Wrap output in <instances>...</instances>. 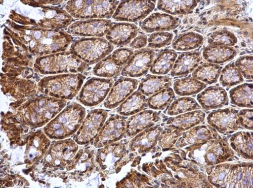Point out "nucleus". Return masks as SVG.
Segmentation results:
<instances>
[{
  "label": "nucleus",
  "mask_w": 253,
  "mask_h": 188,
  "mask_svg": "<svg viewBox=\"0 0 253 188\" xmlns=\"http://www.w3.org/2000/svg\"><path fill=\"white\" fill-rule=\"evenodd\" d=\"M208 179L217 188H253L252 163L221 164L207 169Z\"/></svg>",
  "instance_id": "1"
},
{
  "label": "nucleus",
  "mask_w": 253,
  "mask_h": 188,
  "mask_svg": "<svg viewBox=\"0 0 253 188\" xmlns=\"http://www.w3.org/2000/svg\"><path fill=\"white\" fill-rule=\"evenodd\" d=\"M188 157L191 160L203 166H213L225 162L233 157L234 153L227 142L216 138L189 147Z\"/></svg>",
  "instance_id": "2"
},
{
  "label": "nucleus",
  "mask_w": 253,
  "mask_h": 188,
  "mask_svg": "<svg viewBox=\"0 0 253 188\" xmlns=\"http://www.w3.org/2000/svg\"><path fill=\"white\" fill-rule=\"evenodd\" d=\"M114 49L111 43L103 38H86L75 42L71 50L76 56L88 63H97L110 54Z\"/></svg>",
  "instance_id": "3"
},
{
  "label": "nucleus",
  "mask_w": 253,
  "mask_h": 188,
  "mask_svg": "<svg viewBox=\"0 0 253 188\" xmlns=\"http://www.w3.org/2000/svg\"><path fill=\"white\" fill-rule=\"evenodd\" d=\"M114 83L112 79L93 78L83 86L78 97L84 105L93 107L106 98Z\"/></svg>",
  "instance_id": "4"
},
{
  "label": "nucleus",
  "mask_w": 253,
  "mask_h": 188,
  "mask_svg": "<svg viewBox=\"0 0 253 188\" xmlns=\"http://www.w3.org/2000/svg\"><path fill=\"white\" fill-rule=\"evenodd\" d=\"M156 1H125L117 8L113 18L121 22H136L146 18L155 7Z\"/></svg>",
  "instance_id": "5"
},
{
  "label": "nucleus",
  "mask_w": 253,
  "mask_h": 188,
  "mask_svg": "<svg viewBox=\"0 0 253 188\" xmlns=\"http://www.w3.org/2000/svg\"><path fill=\"white\" fill-rule=\"evenodd\" d=\"M107 117L108 113L103 110L91 112L75 136V142L80 145H85L91 142L98 135Z\"/></svg>",
  "instance_id": "6"
},
{
  "label": "nucleus",
  "mask_w": 253,
  "mask_h": 188,
  "mask_svg": "<svg viewBox=\"0 0 253 188\" xmlns=\"http://www.w3.org/2000/svg\"><path fill=\"white\" fill-rule=\"evenodd\" d=\"M239 111L233 108H227L214 111L208 116V124L221 134L228 135L242 129L238 114Z\"/></svg>",
  "instance_id": "7"
},
{
  "label": "nucleus",
  "mask_w": 253,
  "mask_h": 188,
  "mask_svg": "<svg viewBox=\"0 0 253 188\" xmlns=\"http://www.w3.org/2000/svg\"><path fill=\"white\" fill-rule=\"evenodd\" d=\"M98 152L97 162L103 170L108 169L109 174L119 170L121 165H125L123 162L127 161L125 159L127 154L126 146L122 142L108 145Z\"/></svg>",
  "instance_id": "8"
},
{
  "label": "nucleus",
  "mask_w": 253,
  "mask_h": 188,
  "mask_svg": "<svg viewBox=\"0 0 253 188\" xmlns=\"http://www.w3.org/2000/svg\"><path fill=\"white\" fill-rule=\"evenodd\" d=\"M126 121L121 116L110 118L103 126L97 137L94 146L101 148L122 139L126 134Z\"/></svg>",
  "instance_id": "9"
},
{
  "label": "nucleus",
  "mask_w": 253,
  "mask_h": 188,
  "mask_svg": "<svg viewBox=\"0 0 253 188\" xmlns=\"http://www.w3.org/2000/svg\"><path fill=\"white\" fill-rule=\"evenodd\" d=\"M155 56L153 50L147 48L136 51L122 71V75L140 77L147 73Z\"/></svg>",
  "instance_id": "10"
},
{
  "label": "nucleus",
  "mask_w": 253,
  "mask_h": 188,
  "mask_svg": "<svg viewBox=\"0 0 253 188\" xmlns=\"http://www.w3.org/2000/svg\"><path fill=\"white\" fill-rule=\"evenodd\" d=\"M138 81L135 79L123 78L117 81L112 87L105 102L108 109L117 107L124 102L137 89Z\"/></svg>",
  "instance_id": "11"
},
{
  "label": "nucleus",
  "mask_w": 253,
  "mask_h": 188,
  "mask_svg": "<svg viewBox=\"0 0 253 188\" xmlns=\"http://www.w3.org/2000/svg\"><path fill=\"white\" fill-rule=\"evenodd\" d=\"M218 137L219 135L216 130L211 126H197L186 132L184 131L175 146L178 148L190 147L217 138Z\"/></svg>",
  "instance_id": "12"
},
{
  "label": "nucleus",
  "mask_w": 253,
  "mask_h": 188,
  "mask_svg": "<svg viewBox=\"0 0 253 188\" xmlns=\"http://www.w3.org/2000/svg\"><path fill=\"white\" fill-rule=\"evenodd\" d=\"M197 99L201 107L207 111L227 106L229 101L225 90L218 86L207 88L198 94Z\"/></svg>",
  "instance_id": "13"
},
{
  "label": "nucleus",
  "mask_w": 253,
  "mask_h": 188,
  "mask_svg": "<svg viewBox=\"0 0 253 188\" xmlns=\"http://www.w3.org/2000/svg\"><path fill=\"white\" fill-rule=\"evenodd\" d=\"M179 23V19L177 17L167 14L155 13L142 22L140 27L147 33H152L175 30Z\"/></svg>",
  "instance_id": "14"
},
{
  "label": "nucleus",
  "mask_w": 253,
  "mask_h": 188,
  "mask_svg": "<svg viewBox=\"0 0 253 188\" xmlns=\"http://www.w3.org/2000/svg\"><path fill=\"white\" fill-rule=\"evenodd\" d=\"M160 120L159 113L152 110L141 111L129 118L126 121V134L133 137L154 125Z\"/></svg>",
  "instance_id": "15"
},
{
  "label": "nucleus",
  "mask_w": 253,
  "mask_h": 188,
  "mask_svg": "<svg viewBox=\"0 0 253 188\" xmlns=\"http://www.w3.org/2000/svg\"><path fill=\"white\" fill-rule=\"evenodd\" d=\"M163 130L162 127L157 126L150 127L138 134L129 143L130 151L139 154L150 151L156 145Z\"/></svg>",
  "instance_id": "16"
},
{
  "label": "nucleus",
  "mask_w": 253,
  "mask_h": 188,
  "mask_svg": "<svg viewBox=\"0 0 253 188\" xmlns=\"http://www.w3.org/2000/svg\"><path fill=\"white\" fill-rule=\"evenodd\" d=\"M112 24L111 21L92 20L77 22L70 28L71 32L84 36L102 37L108 32Z\"/></svg>",
  "instance_id": "17"
},
{
  "label": "nucleus",
  "mask_w": 253,
  "mask_h": 188,
  "mask_svg": "<svg viewBox=\"0 0 253 188\" xmlns=\"http://www.w3.org/2000/svg\"><path fill=\"white\" fill-rule=\"evenodd\" d=\"M138 32V29L134 24L118 23L111 27L106 38L110 43L115 45H126L136 37Z\"/></svg>",
  "instance_id": "18"
},
{
  "label": "nucleus",
  "mask_w": 253,
  "mask_h": 188,
  "mask_svg": "<svg viewBox=\"0 0 253 188\" xmlns=\"http://www.w3.org/2000/svg\"><path fill=\"white\" fill-rule=\"evenodd\" d=\"M200 52H187L181 54L177 59L171 75L173 77L186 76L193 72L199 66L202 59Z\"/></svg>",
  "instance_id": "19"
},
{
  "label": "nucleus",
  "mask_w": 253,
  "mask_h": 188,
  "mask_svg": "<svg viewBox=\"0 0 253 188\" xmlns=\"http://www.w3.org/2000/svg\"><path fill=\"white\" fill-rule=\"evenodd\" d=\"M205 118L206 114L204 112L196 110L172 118L167 122L166 125L168 127L175 128L185 131L204 123Z\"/></svg>",
  "instance_id": "20"
},
{
  "label": "nucleus",
  "mask_w": 253,
  "mask_h": 188,
  "mask_svg": "<svg viewBox=\"0 0 253 188\" xmlns=\"http://www.w3.org/2000/svg\"><path fill=\"white\" fill-rule=\"evenodd\" d=\"M253 132L241 131L233 134L230 139V147L239 156L253 159Z\"/></svg>",
  "instance_id": "21"
},
{
  "label": "nucleus",
  "mask_w": 253,
  "mask_h": 188,
  "mask_svg": "<svg viewBox=\"0 0 253 188\" xmlns=\"http://www.w3.org/2000/svg\"><path fill=\"white\" fill-rule=\"evenodd\" d=\"M237 54L232 47L208 46L204 49L203 57L208 62L218 64L232 60Z\"/></svg>",
  "instance_id": "22"
},
{
  "label": "nucleus",
  "mask_w": 253,
  "mask_h": 188,
  "mask_svg": "<svg viewBox=\"0 0 253 188\" xmlns=\"http://www.w3.org/2000/svg\"><path fill=\"white\" fill-rule=\"evenodd\" d=\"M172 85V79L162 75H149L140 83L138 90L143 95L149 97Z\"/></svg>",
  "instance_id": "23"
},
{
  "label": "nucleus",
  "mask_w": 253,
  "mask_h": 188,
  "mask_svg": "<svg viewBox=\"0 0 253 188\" xmlns=\"http://www.w3.org/2000/svg\"><path fill=\"white\" fill-rule=\"evenodd\" d=\"M253 83L239 85L229 91L232 104L241 108H253Z\"/></svg>",
  "instance_id": "24"
},
{
  "label": "nucleus",
  "mask_w": 253,
  "mask_h": 188,
  "mask_svg": "<svg viewBox=\"0 0 253 188\" xmlns=\"http://www.w3.org/2000/svg\"><path fill=\"white\" fill-rule=\"evenodd\" d=\"M177 57L178 54L173 50H162L153 61L150 72L158 75L167 74L172 69Z\"/></svg>",
  "instance_id": "25"
},
{
  "label": "nucleus",
  "mask_w": 253,
  "mask_h": 188,
  "mask_svg": "<svg viewBox=\"0 0 253 188\" xmlns=\"http://www.w3.org/2000/svg\"><path fill=\"white\" fill-rule=\"evenodd\" d=\"M146 96L140 92H133L117 109L120 115L127 117L141 112L147 106Z\"/></svg>",
  "instance_id": "26"
},
{
  "label": "nucleus",
  "mask_w": 253,
  "mask_h": 188,
  "mask_svg": "<svg viewBox=\"0 0 253 188\" xmlns=\"http://www.w3.org/2000/svg\"><path fill=\"white\" fill-rule=\"evenodd\" d=\"M198 1H159L157 8L171 15H182L192 13L197 7Z\"/></svg>",
  "instance_id": "27"
},
{
  "label": "nucleus",
  "mask_w": 253,
  "mask_h": 188,
  "mask_svg": "<svg viewBox=\"0 0 253 188\" xmlns=\"http://www.w3.org/2000/svg\"><path fill=\"white\" fill-rule=\"evenodd\" d=\"M207 86V84L191 76L177 79L173 85L174 92L181 96L196 95Z\"/></svg>",
  "instance_id": "28"
},
{
  "label": "nucleus",
  "mask_w": 253,
  "mask_h": 188,
  "mask_svg": "<svg viewBox=\"0 0 253 188\" xmlns=\"http://www.w3.org/2000/svg\"><path fill=\"white\" fill-rule=\"evenodd\" d=\"M222 66L210 63H206L199 66L193 72L192 77L206 84L216 83L220 76Z\"/></svg>",
  "instance_id": "29"
},
{
  "label": "nucleus",
  "mask_w": 253,
  "mask_h": 188,
  "mask_svg": "<svg viewBox=\"0 0 253 188\" xmlns=\"http://www.w3.org/2000/svg\"><path fill=\"white\" fill-rule=\"evenodd\" d=\"M204 37L194 32H189L180 35L172 44L173 49L187 51L196 49L204 43Z\"/></svg>",
  "instance_id": "30"
},
{
  "label": "nucleus",
  "mask_w": 253,
  "mask_h": 188,
  "mask_svg": "<svg viewBox=\"0 0 253 188\" xmlns=\"http://www.w3.org/2000/svg\"><path fill=\"white\" fill-rule=\"evenodd\" d=\"M175 98L174 91L169 87L151 96L147 100V105L154 110H163L171 104Z\"/></svg>",
  "instance_id": "31"
},
{
  "label": "nucleus",
  "mask_w": 253,
  "mask_h": 188,
  "mask_svg": "<svg viewBox=\"0 0 253 188\" xmlns=\"http://www.w3.org/2000/svg\"><path fill=\"white\" fill-rule=\"evenodd\" d=\"M201 109V106L195 99L186 97L180 98L174 101L169 108L167 114L174 116Z\"/></svg>",
  "instance_id": "32"
},
{
  "label": "nucleus",
  "mask_w": 253,
  "mask_h": 188,
  "mask_svg": "<svg viewBox=\"0 0 253 188\" xmlns=\"http://www.w3.org/2000/svg\"><path fill=\"white\" fill-rule=\"evenodd\" d=\"M243 76L234 63H230L221 70L219 83L224 87H231L244 82Z\"/></svg>",
  "instance_id": "33"
},
{
  "label": "nucleus",
  "mask_w": 253,
  "mask_h": 188,
  "mask_svg": "<svg viewBox=\"0 0 253 188\" xmlns=\"http://www.w3.org/2000/svg\"><path fill=\"white\" fill-rule=\"evenodd\" d=\"M123 69V66L115 63L110 55L96 65L94 73L99 76L111 78L119 76Z\"/></svg>",
  "instance_id": "34"
},
{
  "label": "nucleus",
  "mask_w": 253,
  "mask_h": 188,
  "mask_svg": "<svg viewBox=\"0 0 253 188\" xmlns=\"http://www.w3.org/2000/svg\"><path fill=\"white\" fill-rule=\"evenodd\" d=\"M238 42L235 35L227 30L214 32L208 38L209 46H222L232 47Z\"/></svg>",
  "instance_id": "35"
},
{
  "label": "nucleus",
  "mask_w": 253,
  "mask_h": 188,
  "mask_svg": "<svg viewBox=\"0 0 253 188\" xmlns=\"http://www.w3.org/2000/svg\"><path fill=\"white\" fill-rule=\"evenodd\" d=\"M183 132L179 129L168 127L161 132L158 138V144L164 150L170 149L175 146Z\"/></svg>",
  "instance_id": "36"
},
{
  "label": "nucleus",
  "mask_w": 253,
  "mask_h": 188,
  "mask_svg": "<svg viewBox=\"0 0 253 188\" xmlns=\"http://www.w3.org/2000/svg\"><path fill=\"white\" fill-rule=\"evenodd\" d=\"M173 34L167 31L151 34L148 39V47L159 49L170 45L173 39Z\"/></svg>",
  "instance_id": "37"
},
{
  "label": "nucleus",
  "mask_w": 253,
  "mask_h": 188,
  "mask_svg": "<svg viewBox=\"0 0 253 188\" xmlns=\"http://www.w3.org/2000/svg\"><path fill=\"white\" fill-rule=\"evenodd\" d=\"M252 56H244L239 58L234 63L236 67L245 78L252 80L253 78Z\"/></svg>",
  "instance_id": "38"
},
{
  "label": "nucleus",
  "mask_w": 253,
  "mask_h": 188,
  "mask_svg": "<svg viewBox=\"0 0 253 188\" xmlns=\"http://www.w3.org/2000/svg\"><path fill=\"white\" fill-rule=\"evenodd\" d=\"M133 54L132 49L121 48L116 50L111 56L115 63L123 66L128 63Z\"/></svg>",
  "instance_id": "39"
},
{
  "label": "nucleus",
  "mask_w": 253,
  "mask_h": 188,
  "mask_svg": "<svg viewBox=\"0 0 253 188\" xmlns=\"http://www.w3.org/2000/svg\"><path fill=\"white\" fill-rule=\"evenodd\" d=\"M253 109H245L239 111L238 118L242 129L253 130Z\"/></svg>",
  "instance_id": "40"
},
{
  "label": "nucleus",
  "mask_w": 253,
  "mask_h": 188,
  "mask_svg": "<svg viewBox=\"0 0 253 188\" xmlns=\"http://www.w3.org/2000/svg\"><path fill=\"white\" fill-rule=\"evenodd\" d=\"M147 36L142 34L135 37L130 44V46L134 49H140L147 45Z\"/></svg>",
  "instance_id": "41"
}]
</instances>
